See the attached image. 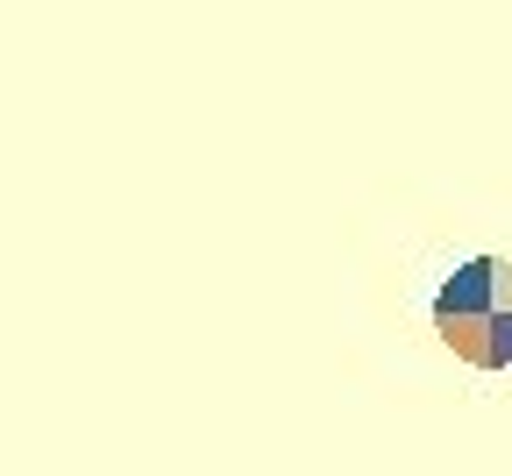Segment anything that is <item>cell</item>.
<instances>
[{"instance_id":"6da1fadb","label":"cell","mask_w":512,"mask_h":476,"mask_svg":"<svg viewBox=\"0 0 512 476\" xmlns=\"http://www.w3.org/2000/svg\"><path fill=\"white\" fill-rule=\"evenodd\" d=\"M434 334L470 370H512V263L505 256H470L434 292Z\"/></svg>"}]
</instances>
